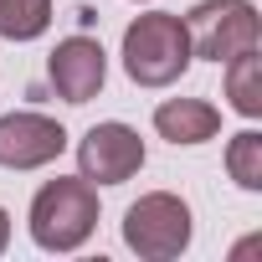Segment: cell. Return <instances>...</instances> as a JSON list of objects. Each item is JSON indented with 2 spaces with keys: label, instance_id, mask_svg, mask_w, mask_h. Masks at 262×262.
Instances as JSON below:
<instances>
[{
  "label": "cell",
  "instance_id": "5b68a950",
  "mask_svg": "<svg viewBox=\"0 0 262 262\" xmlns=\"http://www.w3.org/2000/svg\"><path fill=\"white\" fill-rule=\"evenodd\" d=\"M77 170L93 185H123L144 170V139L128 123H93L77 139Z\"/></svg>",
  "mask_w": 262,
  "mask_h": 262
},
{
  "label": "cell",
  "instance_id": "7c38bea8",
  "mask_svg": "<svg viewBox=\"0 0 262 262\" xmlns=\"http://www.w3.org/2000/svg\"><path fill=\"white\" fill-rule=\"evenodd\" d=\"M11 247V216H6V206H0V252Z\"/></svg>",
  "mask_w": 262,
  "mask_h": 262
},
{
  "label": "cell",
  "instance_id": "ba28073f",
  "mask_svg": "<svg viewBox=\"0 0 262 262\" xmlns=\"http://www.w3.org/2000/svg\"><path fill=\"white\" fill-rule=\"evenodd\" d=\"M155 128L160 139H170L175 149L180 144H206L221 134V108L206 103V98H165L155 108Z\"/></svg>",
  "mask_w": 262,
  "mask_h": 262
},
{
  "label": "cell",
  "instance_id": "7a4b0ae2",
  "mask_svg": "<svg viewBox=\"0 0 262 262\" xmlns=\"http://www.w3.org/2000/svg\"><path fill=\"white\" fill-rule=\"evenodd\" d=\"M31 242L41 252H77L98 226V185L82 175H57L31 195Z\"/></svg>",
  "mask_w": 262,
  "mask_h": 262
},
{
  "label": "cell",
  "instance_id": "8fae6325",
  "mask_svg": "<svg viewBox=\"0 0 262 262\" xmlns=\"http://www.w3.org/2000/svg\"><path fill=\"white\" fill-rule=\"evenodd\" d=\"M226 170L242 190H262V134L257 128H242L226 144Z\"/></svg>",
  "mask_w": 262,
  "mask_h": 262
},
{
  "label": "cell",
  "instance_id": "3957f363",
  "mask_svg": "<svg viewBox=\"0 0 262 262\" xmlns=\"http://www.w3.org/2000/svg\"><path fill=\"white\" fill-rule=\"evenodd\" d=\"M180 21L190 36V57H206V62H231L242 52H257L262 41V21L252 0H201Z\"/></svg>",
  "mask_w": 262,
  "mask_h": 262
},
{
  "label": "cell",
  "instance_id": "9c48e42d",
  "mask_svg": "<svg viewBox=\"0 0 262 262\" xmlns=\"http://www.w3.org/2000/svg\"><path fill=\"white\" fill-rule=\"evenodd\" d=\"M226 98L242 118H262V57L242 52L226 62Z\"/></svg>",
  "mask_w": 262,
  "mask_h": 262
},
{
  "label": "cell",
  "instance_id": "277c9868",
  "mask_svg": "<svg viewBox=\"0 0 262 262\" xmlns=\"http://www.w3.org/2000/svg\"><path fill=\"white\" fill-rule=\"evenodd\" d=\"M123 247L149 262H170L190 247V206L170 190H149L123 211Z\"/></svg>",
  "mask_w": 262,
  "mask_h": 262
},
{
  "label": "cell",
  "instance_id": "52a82bcc",
  "mask_svg": "<svg viewBox=\"0 0 262 262\" xmlns=\"http://www.w3.org/2000/svg\"><path fill=\"white\" fill-rule=\"evenodd\" d=\"M47 77H52V88H57L62 103H88L108 82V57H103V47L93 36H67L47 57Z\"/></svg>",
  "mask_w": 262,
  "mask_h": 262
},
{
  "label": "cell",
  "instance_id": "30bf717a",
  "mask_svg": "<svg viewBox=\"0 0 262 262\" xmlns=\"http://www.w3.org/2000/svg\"><path fill=\"white\" fill-rule=\"evenodd\" d=\"M52 26V0H0V36L6 41H36Z\"/></svg>",
  "mask_w": 262,
  "mask_h": 262
},
{
  "label": "cell",
  "instance_id": "8992f818",
  "mask_svg": "<svg viewBox=\"0 0 262 262\" xmlns=\"http://www.w3.org/2000/svg\"><path fill=\"white\" fill-rule=\"evenodd\" d=\"M67 149V128L47 113H6L0 118V165L6 170H41Z\"/></svg>",
  "mask_w": 262,
  "mask_h": 262
},
{
  "label": "cell",
  "instance_id": "6da1fadb",
  "mask_svg": "<svg viewBox=\"0 0 262 262\" xmlns=\"http://www.w3.org/2000/svg\"><path fill=\"white\" fill-rule=\"evenodd\" d=\"M190 36L175 11H144L123 31V72L139 88H170L190 67Z\"/></svg>",
  "mask_w": 262,
  "mask_h": 262
}]
</instances>
